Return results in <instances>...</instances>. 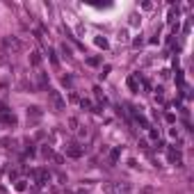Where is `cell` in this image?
<instances>
[{"label": "cell", "instance_id": "8992f818", "mask_svg": "<svg viewBox=\"0 0 194 194\" xmlns=\"http://www.w3.org/2000/svg\"><path fill=\"white\" fill-rule=\"evenodd\" d=\"M27 116H32V119H39V116H41V110H39V108H30V110H27Z\"/></svg>", "mask_w": 194, "mask_h": 194}, {"label": "cell", "instance_id": "9c48e42d", "mask_svg": "<svg viewBox=\"0 0 194 194\" xmlns=\"http://www.w3.org/2000/svg\"><path fill=\"white\" fill-rule=\"evenodd\" d=\"M119 153H121V149H114L112 153H110V162H112V164H114L116 160H119Z\"/></svg>", "mask_w": 194, "mask_h": 194}, {"label": "cell", "instance_id": "6da1fadb", "mask_svg": "<svg viewBox=\"0 0 194 194\" xmlns=\"http://www.w3.org/2000/svg\"><path fill=\"white\" fill-rule=\"evenodd\" d=\"M2 48L16 53V50H21V41L16 39V37H5V39H2Z\"/></svg>", "mask_w": 194, "mask_h": 194}, {"label": "cell", "instance_id": "5b68a950", "mask_svg": "<svg viewBox=\"0 0 194 194\" xmlns=\"http://www.w3.org/2000/svg\"><path fill=\"white\" fill-rule=\"evenodd\" d=\"M128 87H130L133 91H137V73H135V75H130V78H128Z\"/></svg>", "mask_w": 194, "mask_h": 194}, {"label": "cell", "instance_id": "9a60e30c", "mask_svg": "<svg viewBox=\"0 0 194 194\" xmlns=\"http://www.w3.org/2000/svg\"><path fill=\"white\" fill-rule=\"evenodd\" d=\"M16 190H19V192L25 190V180H19V183H16Z\"/></svg>", "mask_w": 194, "mask_h": 194}, {"label": "cell", "instance_id": "e0dca14e", "mask_svg": "<svg viewBox=\"0 0 194 194\" xmlns=\"http://www.w3.org/2000/svg\"><path fill=\"white\" fill-rule=\"evenodd\" d=\"M48 55H50V62L57 66V57H55V53H53V50H48Z\"/></svg>", "mask_w": 194, "mask_h": 194}, {"label": "cell", "instance_id": "4fadbf2b", "mask_svg": "<svg viewBox=\"0 0 194 194\" xmlns=\"http://www.w3.org/2000/svg\"><path fill=\"white\" fill-rule=\"evenodd\" d=\"M96 44H98V46H103V48H108V39H101V37H96Z\"/></svg>", "mask_w": 194, "mask_h": 194}, {"label": "cell", "instance_id": "3957f363", "mask_svg": "<svg viewBox=\"0 0 194 194\" xmlns=\"http://www.w3.org/2000/svg\"><path fill=\"white\" fill-rule=\"evenodd\" d=\"M85 153V149H80L78 144H66V155L69 158H82Z\"/></svg>", "mask_w": 194, "mask_h": 194}, {"label": "cell", "instance_id": "52a82bcc", "mask_svg": "<svg viewBox=\"0 0 194 194\" xmlns=\"http://www.w3.org/2000/svg\"><path fill=\"white\" fill-rule=\"evenodd\" d=\"M103 187H105V192H108V194H114L116 190H119V185H114V183H105Z\"/></svg>", "mask_w": 194, "mask_h": 194}, {"label": "cell", "instance_id": "2e32d148", "mask_svg": "<svg viewBox=\"0 0 194 194\" xmlns=\"http://www.w3.org/2000/svg\"><path fill=\"white\" fill-rule=\"evenodd\" d=\"M69 126H71V130H75L78 128V119H69Z\"/></svg>", "mask_w": 194, "mask_h": 194}, {"label": "cell", "instance_id": "ba28073f", "mask_svg": "<svg viewBox=\"0 0 194 194\" xmlns=\"http://www.w3.org/2000/svg\"><path fill=\"white\" fill-rule=\"evenodd\" d=\"M30 62L34 64V66H39V62H41V57H39V53L34 50V53H30Z\"/></svg>", "mask_w": 194, "mask_h": 194}, {"label": "cell", "instance_id": "30bf717a", "mask_svg": "<svg viewBox=\"0 0 194 194\" xmlns=\"http://www.w3.org/2000/svg\"><path fill=\"white\" fill-rule=\"evenodd\" d=\"M87 64H89V66H98V64H101V60H98V57H89V60H87Z\"/></svg>", "mask_w": 194, "mask_h": 194}, {"label": "cell", "instance_id": "8fae6325", "mask_svg": "<svg viewBox=\"0 0 194 194\" xmlns=\"http://www.w3.org/2000/svg\"><path fill=\"white\" fill-rule=\"evenodd\" d=\"M133 46H135V48H139V46H144V39H142V34H139V37L133 41Z\"/></svg>", "mask_w": 194, "mask_h": 194}, {"label": "cell", "instance_id": "7a4b0ae2", "mask_svg": "<svg viewBox=\"0 0 194 194\" xmlns=\"http://www.w3.org/2000/svg\"><path fill=\"white\" fill-rule=\"evenodd\" d=\"M48 96H50V101L55 103L57 110H64V101H62V96H60V91H57V89H48Z\"/></svg>", "mask_w": 194, "mask_h": 194}, {"label": "cell", "instance_id": "277c9868", "mask_svg": "<svg viewBox=\"0 0 194 194\" xmlns=\"http://www.w3.org/2000/svg\"><path fill=\"white\" fill-rule=\"evenodd\" d=\"M2 123H7V126H14V123H16V116H14V114L2 112Z\"/></svg>", "mask_w": 194, "mask_h": 194}, {"label": "cell", "instance_id": "7c38bea8", "mask_svg": "<svg viewBox=\"0 0 194 194\" xmlns=\"http://www.w3.org/2000/svg\"><path fill=\"white\" fill-rule=\"evenodd\" d=\"M139 194H153V187L146 185V187H142V190H139Z\"/></svg>", "mask_w": 194, "mask_h": 194}, {"label": "cell", "instance_id": "5bb4252c", "mask_svg": "<svg viewBox=\"0 0 194 194\" xmlns=\"http://www.w3.org/2000/svg\"><path fill=\"white\" fill-rule=\"evenodd\" d=\"M62 82H64V85H66V87H71V85H73V80L69 78V75H64V78H62Z\"/></svg>", "mask_w": 194, "mask_h": 194}]
</instances>
